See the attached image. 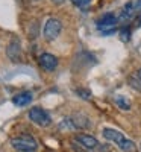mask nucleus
<instances>
[{
	"label": "nucleus",
	"instance_id": "obj_16",
	"mask_svg": "<svg viewBox=\"0 0 141 152\" xmlns=\"http://www.w3.org/2000/svg\"><path fill=\"white\" fill-rule=\"evenodd\" d=\"M137 6L141 9V0H137Z\"/></svg>",
	"mask_w": 141,
	"mask_h": 152
},
{
	"label": "nucleus",
	"instance_id": "obj_13",
	"mask_svg": "<svg viewBox=\"0 0 141 152\" xmlns=\"http://www.w3.org/2000/svg\"><path fill=\"white\" fill-rule=\"evenodd\" d=\"M76 93H78L82 99H85V100H88L89 99V93L86 91V90H82V88H78V90H76Z\"/></svg>",
	"mask_w": 141,
	"mask_h": 152
},
{
	"label": "nucleus",
	"instance_id": "obj_15",
	"mask_svg": "<svg viewBox=\"0 0 141 152\" xmlns=\"http://www.w3.org/2000/svg\"><path fill=\"white\" fill-rule=\"evenodd\" d=\"M65 0H52V3H55V5H62Z\"/></svg>",
	"mask_w": 141,
	"mask_h": 152
},
{
	"label": "nucleus",
	"instance_id": "obj_3",
	"mask_svg": "<svg viewBox=\"0 0 141 152\" xmlns=\"http://www.w3.org/2000/svg\"><path fill=\"white\" fill-rule=\"evenodd\" d=\"M29 119H31L35 125H38V126H49L50 123H52V119H50L49 113L44 111L43 108H38V107L31 108V111H29Z\"/></svg>",
	"mask_w": 141,
	"mask_h": 152
},
{
	"label": "nucleus",
	"instance_id": "obj_11",
	"mask_svg": "<svg viewBox=\"0 0 141 152\" xmlns=\"http://www.w3.org/2000/svg\"><path fill=\"white\" fill-rule=\"evenodd\" d=\"M115 104L118 105V108H121V110H124V111L131 110V100L127 99L126 96H121V94L115 96Z\"/></svg>",
	"mask_w": 141,
	"mask_h": 152
},
{
	"label": "nucleus",
	"instance_id": "obj_6",
	"mask_svg": "<svg viewBox=\"0 0 141 152\" xmlns=\"http://www.w3.org/2000/svg\"><path fill=\"white\" fill-rule=\"evenodd\" d=\"M102 134H103V137L106 138V140L114 142V143L117 145L118 148H121V145L126 142L124 135H123L120 131H115V129H111V128H105L103 131H102Z\"/></svg>",
	"mask_w": 141,
	"mask_h": 152
},
{
	"label": "nucleus",
	"instance_id": "obj_5",
	"mask_svg": "<svg viewBox=\"0 0 141 152\" xmlns=\"http://www.w3.org/2000/svg\"><path fill=\"white\" fill-rule=\"evenodd\" d=\"M40 66L46 72H53L58 66V59L52 53H43V55H40Z\"/></svg>",
	"mask_w": 141,
	"mask_h": 152
},
{
	"label": "nucleus",
	"instance_id": "obj_10",
	"mask_svg": "<svg viewBox=\"0 0 141 152\" xmlns=\"http://www.w3.org/2000/svg\"><path fill=\"white\" fill-rule=\"evenodd\" d=\"M115 23H117V18H115L114 14H106L103 15L100 20H99V28H112L115 26Z\"/></svg>",
	"mask_w": 141,
	"mask_h": 152
},
{
	"label": "nucleus",
	"instance_id": "obj_8",
	"mask_svg": "<svg viewBox=\"0 0 141 152\" xmlns=\"http://www.w3.org/2000/svg\"><path fill=\"white\" fill-rule=\"evenodd\" d=\"M70 122L73 125V128H78V129L79 128L84 129V128H88L89 126V120H88L86 116H84V114H73L70 117Z\"/></svg>",
	"mask_w": 141,
	"mask_h": 152
},
{
	"label": "nucleus",
	"instance_id": "obj_1",
	"mask_svg": "<svg viewBox=\"0 0 141 152\" xmlns=\"http://www.w3.org/2000/svg\"><path fill=\"white\" fill-rule=\"evenodd\" d=\"M11 145L14 149H17L20 152H35L38 148L36 140L32 135H28V134H21V135L14 137L11 140Z\"/></svg>",
	"mask_w": 141,
	"mask_h": 152
},
{
	"label": "nucleus",
	"instance_id": "obj_12",
	"mask_svg": "<svg viewBox=\"0 0 141 152\" xmlns=\"http://www.w3.org/2000/svg\"><path fill=\"white\" fill-rule=\"evenodd\" d=\"M71 2L79 8H85V6H88L89 3H91V0H71Z\"/></svg>",
	"mask_w": 141,
	"mask_h": 152
},
{
	"label": "nucleus",
	"instance_id": "obj_17",
	"mask_svg": "<svg viewBox=\"0 0 141 152\" xmlns=\"http://www.w3.org/2000/svg\"><path fill=\"white\" fill-rule=\"evenodd\" d=\"M138 79H140V81H141V69H140V70H138Z\"/></svg>",
	"mask_w": 141,
	"mask_h": 152
},
{
	"label": "nucleus",
	"instance_id": "obj_7",
	"mask_svg": "<svg viewBox=\"0 0 141 152\" xmlns=\"http://www.w3.org/2000/svg\"><path fill=\"white\" fill-rule=\"evenodd\" d=\"M76 142L81 143V146L85 148V149H96L99 146L97 138L93 137V135H88V134H79V135H76Z\"/></svg>",
	"mask_w": 141,
	"mask_h": 152
},
{
	"label": "nucleus",
	"instance_id": "obj_2",
	"mask_svg": "<svg viewBox=\"0 0 141 152\" xmlns=\"http://www.w3.org/2000/svg\"><path fill=\"white\" fill-rule=\"evenodd\" d=\"M62 31V23L58 20V18H49L44 24V31H43V35L47 41H53L59 37Z\"/></svg>",
	"mask_w": 141,
	"mask_h": 152
},
{
	"label": "nucleus",
	"instance_id": "obj_4",
	"mask_svg": "<svg viewBox=\"0 0 141 152\" xmlns=\"http://www.w3.org/2000/svg\"><path fill=\"white\" fill-rule=\"evenodd\" d=\"M6 55L9 56L11 61H18L21 58V46H20V41L18 38H12L9 41L8 47H6Z\"/></svg>",
	"mask_w": 141,
	"mask_h": 152
},
{
	"label": "nucleus",
	"instance_id": "obj_14",
	"mask_svg": "<svg viewBox=\"0 0 141 152\" xmlns=\"http://www.w3.org/2000/svg\"><path fill=\"white\" fill-rule=\"evenodd\" d=\"M121 40H123V41L129 40V31H127V29H123V31H121Z\"/></svg>",
	"mask_w": 141,
	"mask_h": 152
},
{
	"label": "nucleus",
	"instance_id": "obj_9",
	"mask_svg": "<svg viewBox=\"0 0 141 152\" xmlns=\"http://www.w3.org/2000/svg\"><path fill=\"white\" fill-rule=\"evenodd\" d=\"M31 100H32V93L24 91V93H20V94L14 96L12 102H14V105H17V107H26V105L31 104Z\"/></svg>",
	"mask_w": 141,
	"mask_h": 152
}]
</instances>
